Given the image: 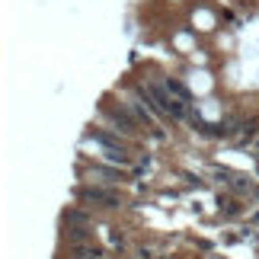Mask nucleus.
Wrapping results in <instances>:
<instances>
[{
	"mask_svg": "<svg viewBox=\"0 0 259 259\" xmlns=\"http://www.w3.org/2000/svg\"><path fill=\"white\" fill-rule=\"evenodd\" d=\"M80 198H87V202H106V205H115V195H112V192H99V189H83Z\"/></svg>",
	"mask_w": 259,
	"mask_h": 259,
	"instance_id": "2",
	"label": "nucleus"
},
{
	"mask_svg": "<svg viewBox=\"0 0 259 259\" xmlns=\"http://www.w3.org/2000/svg\"><path fill=\"white\" fill-rule=\"evenodd\" d=\"M176 48H183V52H189V48H192V38L179 32V35H176Z\"/></svg>",
	"mask_w": 259,
	"mask_h": 259,
	"instance_id": "4",
	"label": "nucleus"
},
{
	"mask_svg": "<svg viewBox=\"0 0 259 259\" xmlns=\"http://www.w3.org/2000/svg\"><path fill=\"white\" fill-rule=\"evenodd\" d=\"M189 87H192L195 93H208V90H211V77L205 71H192L189 74Z\"/></svg>",
	"mask_w": 259,
	"mask_h": 259,
	"instance_id": "1",
	"label": "nucleus"
},
{
	"mask_svg": "<svg viewBox=\"0 0 259 259\" xmlns=\"http://www.w3.org/2000/svg\"><path fill=\"white\" fill-rule=\"evenodd\" d=\"M192 23H195V29L208 32V29H214V16L208 13V10H195V13H192Z\"/></svg>",
	"mask_w": 259,
	"mask_h": 259,
	"instance_id": "3",
	"label": "nucleus"
}]
</instances>
